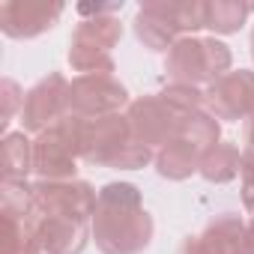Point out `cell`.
I'll return each instance as SVG.
<instances>
[{
	"instance_id": "12",
	"label": "cell",
	"mask_w": 254,
	"mask_h": 254,
	"mask_svg": "<svg viewBox=\"0 0 254 254\" xmlns=\"http://www.w3.org/2000/svg\"><path fill=\"white\" fill-rule=\"evenodd\" d=\"M206 111L215 120H248L254 114V72L233 69L206 87Z\"/></svg>"
},
{
	"instance_id": "25",
	"label": "cell",
	"mask_w": 254,
	"mask_h": 254,
	"mask_svg": "<svg viewBox=\"0 0 254 254\" xmlns=\"http://www.w3.org/2000/svg\"><path fill=\"white\" fill-rule=\"evenodd\" d=\"M242 254H254V218L245 224V242H242Z\"/></svg>"
},
{
	"instance_id": "16",
	"label": "cell",
	"mask_w": 254,
	"mask_h": 254,
	"mask_svg": "<svg viewBox=\"0 0 254 254\" xmlns=\"http://www.w3.org/2000/svg\"><path fill=\"white\" fill-rule=\"evenodd\" d=\"M0 171L3 180H27L33 174V141L27 132H6L0 141Z\"/></svg>"
},
{
	"instance_id": "26",
	"label": "cell",
	"mask_w": 254,
	"mask_h": 254,
	"mask_svg": "<svg viewBox=\"0 0 254 254\" xmlns=\"http://www.w3.org/2000/svg\"><path fill=\"white\" fill-rule=\"evenodd\" d=\"M245 144H248V147H254V114L245 120Z\"/></svg>"
},
{
	"instance_id": "11",
	"label": "cell",
	"mask_w": 254,
	"mask_h": 254,
	"mask_svg": "<svg viewBox=\"0 0 254 254\" xmlns=\"http://www.w3.org/2000/svg\"><path fill=\"white\" fill-rule=\"evenodd\" d=\"M126 117H129V126H132V132L141 144L153 147L156 153L177 135L180 129V123L183 117L159 96H141V99H132L129 108H126Z\"/></svg>"
},
{
	"instance_id": "2",
	"label": "cell",
	"mask_w": 254,
	"mask_h": 254,
	"mask_svg": "<svg viewBox=\"0 0 254 254\" xmlns=\"http://www.w3.org/2000/svg\"><path fill=\"white\" fill-rule=\"evenodd\" d=\"M81 159L96 165V168L141 171L150 162H156V150L135 138L126 114H111V117H99V120L84 123Z\"/></svg>"
},
{
	"instance_id": "3",
	"label": "cell",
	"mask_w": 254,
	"mask_h": 254,
	"mask_svg": "<svg viewBox=\"0 0 254 254\" xmlns=\"http://www.w3.org/2000/svg\"><path fill=\"white\" fill-rule=\"evenodd\" d=\"M215 144H221V123L206 108L183 117L177 135L156 153V171H159V177L174 180V183L189 180L191 174L200 171L203 156Z\"/></svg>"
},
{
	"instance_id": "1",
	"label": "cell",
	"mask_w": 254,
	"mask_h": 254,
	"mask_svg": "<svg viewBox=\"0 0 254 254\" xmlns=\"http://www.w3.org/2000/svg\"><path fill=\"white\" fill-rule=\"evenodd\" d=\"M153 215L144 209L132 183H108L99 189L93 212V239L102 254H144L153 242Z\"/></svg>"
},
{
	"instance_id": "14",
	"label": "cell",
	"mask_w": 254,
	"mask_h": 254,
	"mask_svg": "<svg viewBox=\"0 0 254 254\" xmlns=\"http://www.w3.org/2000/svg\"><path fill=\"white\" fill-rule=\"evenodd\" d=\"M30 227L42 254H81L93 236V221L69 215H30Z\"/></svg>"
},
{
	"instance_id": "24",
	"label": "cell",
	"mask_w": 254,
	"mask_h": 254,
	"mask_svg": "<svg viewBox=\"0 0 254 254\" xmlns=\"http://www.w3.org/2000/svg\"><path fill=\"white\" fill-rule=\"evenodd\" d=\"M177 254H209V251H206V245H203L200 236H186Z\"/></svg>"
},
{
	"instance_id": "4",
	"label": "cell",
	"mask_w": 254,
	"mask_h": 254,
	"mask_svg": "<svg viewBox=\"0 0 254 254\" xmlns=\"http://www.w3.org/2000/svg\"><path fill=\"white\" fill-rule=\"evenodd\" d=\"M200 27H206V3L200 0H147L135 15V36L156 54H168Z\"/></svg>"
},
{
	"instance_id": "13",
	"label": "cell",
	"mask_w": 254,
	"mask_h": 254,
	"mask_svg": "<svg viewBox=\"0 0 254 254\" xmlns=\"http://www.w3.org/2000/svg\"><path fill=\"white\" fill-rule=\"evenodd\" d=\"M63 9L57 0H6L0 6V30L9 39H36L60 21Z\"/></svg>"
},
{
	"instance_id": "6",
	"label": "cell",
	"mask_w": 254,
	"mask_h": 254,
	"mask_svg": "<svg viewBox=\"0 0 254 254\" xmlns=\"http://www.w3.org/2000/svg\"><path fill=\"white\" fill-rule=\"evenodd\" d=\"M69 39V66L81 75H114L111 51L123 39V24L111 12H90Z\"/></svg>"
},
{
	"instance_id": "17",
	"label": "cell",
	"mask_w": 254,
	"mask_h": 254,
	"mask_svg": "<svg viewBox=\"0 0 254 254\" xmlns=\"http://www.w3.org/2000/svg\"><path fill=\"white\" fill-rule=\"evenodd\" d=\"M239 171H242V153H239V147L230 144V141H221V144H215L203 156L197 174L206 183H230V180L239 177Z\"/></svg>"
},
{
	"instance_id": "27",
	"label": "cell",
	"mask_w": 254,
	"mask_h": 254,
	"mask_svg": "<svg viewBox=\"0 0 254 254\" xmlns=\"http://www.w3.org/2000/svg\"><path fill=\"white\" fill-rule=\"evenodd\" d=\"M251 57H254V30H251Z\"/></svg>"
},
{
	"instance_id": "9",
	"label": "cell",
	"mask_w": 254,
	"mask_h": 254,
	"mask_svg": "<svg viewBox=\"0 0 254 254\" xmlns=\"http://www.w3.org/2000/svg\"><path fill=\"white\" fill-rule=\"evenodd\" d=\"M99 191L87 180H39L33 183V212L42 215H69L81 221H93Z\"/></svg>"
},
{
	"instance_id": "28",
	"label": "cell",
	"mask_w": 254,
	"mask_h": 254,
	"mask_svg": "<svg viewBox=\"0 0 254 254\" xmlns=\"http://www.w3.org/2000/svg\"><path fill=\"white\" fill-rule=\"evenodd\" d=\"M39 254H42V251H39Z\"/></svg>"
},
{
	"instance_id": "20",
	"label": "cell",
	"mask_w": 254,
	"mask_h": 254,
	"mask_svg": "<svg viewBox=\"0 0 254 254\" xmlns=\"http://www.w3.org/2000/svg\"><path fill=\"white\" fill-rule=\"evenodd\" d=\"M180 117H189L194 111H203L206 108V90L200 87H189V84H168L162 93H159Z\"/></svg>"
},
{
	"instance_id": "22",
	"label": "cell",
	"mask_w": 254,
	"mask_h": 254,
	"mask_svg": "<svg viewBox=\"0 0 254 254\" xmlns=\"http://www.w3.org/2000/svg\"><path fill=\"white\" fill-rule=\"evenodd\" d=\"M24 90L12 81V78H3L0 81V99H3V114H0V129L9 132V123L15 120V114L21 117V108H24Z\"/></svg>"
},
{
	"instance_id": "23",
	"label": "cell",
	"mask_w": 254,
	"mask_h": 254,
	"mask_svg": "<svg viewBox=\"0 0 254 254\" xmlns=\"http://www.w3.org/2000/svg\"><path fill=\"white\" fill-rule=\"evenodd\" d=\"M242 206L245 212L254 215V147H245L242 150Z\"/></svg>"
},
{
	"instance_id": "7",
	"label": "cell",
	"mask_w": 254,
	"mask_h": 254,
	"mask_svg": "<svg viewBox=\"0 0 254 254\" xmlns=\"http://www.w3.org/2000/svg\"><path fill=\"white\" fill-rule=\"evenodd\" d=\"M84 123L75 114H66L51 129L36 135L33 141V174L39 180H75L78 159H81V138H84Z\"/></svg>"
},
{
	"instance_id": "21",
	"label": "cell",
	"mask_w": 254,
	"mask_h": 254,
	"mask_svg": "<svg viewBox=\"0 0 254 254\" xmlns=\"http://www.w3.org/2000/svg\"><path fill=\"white\" fill-rule=\"evenodd\" d=\"M0 209H9L15 215H24L30 218L33 215V183L27 180H3L0 183Z\"/></svg>"
},
{
	"instance_id": "10",
	"label": "cell",
	"mask_w": 254,
	"mask_h": 254,
	"mask_svg": "<svg viewBox=\"0 0 254 254\" xmlns=\"http://www.w3.org/2000/svg\"><path fill=\"white\" fill-rule=\"evenodd\" d=\"M66 96H69V81L60 72H51L48 78L33 84L21 108V132L42 135L54 123H60L66 117Z\"/></svg>"
},
{
	"instance_id": "8",
	"label": "cell",
	"mask_w": 254,
	"mask_h": 254,
	"mask_svg": "<svg viewBox=\"0 0 254 254\" xmlns=\"http://www.w3.org/2000/svg\"><path fill=\"white\" fill-rule=\"evenodd\" d=\"M129 90H126L114 75H78L69 81L66 96V114H75L81 120H99L120 114L129 108Z\"/></svg>"
},
{
	"instance_id": "15",
	"label": "cell",
	"mask_w": 254,
	"mask_h": 254,
	"mask_svg": "<svg viewBox=\"0 0 254 254\" xmlns=\"http://www.w3.org/2000/svg\"><path fill=\"white\" fill-rule=\"evenodd\" d=\"M203 245L209 254H242V242H245V221L236 212H221L215 215L203 233H200Z\"/></svg>"
},
{
	"instance_id": "19",
	"label": "cell",
	"mask_w": 254,
	"mask_h": 254,
	"mask_svg": "<svg viewBox=\"0 0 254 254\" xmlns=\"http://www.w3.org/2000/svg\"><path fill=\"white\" fill-rule=\"evenodd\" d=\"M3 218V239H0V254H39L30 218L15 215L9 209H0Z\"/></svg>"
},
{
	"instance_id": "18",
	"label": "cell",
	"mask_w": 254,
	"mask_h": 254,
	"mask_svg": "<svg viewBox=\"0 0 254 254\" xmlns=\"http://www.w3.org/2000/svg\"><path fill=\"white\" fill-rule=\"evenodd\" d=\"M254 12V3H239V0H215L206 3V27L215 36H230L239 33L245 18Z\"/></svg>"
},
{
	"instance_id": "5",
	"label": "cell",
	"mask_w": 254,
	"mask_h": 254,
	"mask_svg": "<svg viewBox=\"0 0 254 254\" xmlns=\"http://www.w3.org/2000/svg\"><path fill=\"white\" fill-rule=\"evenodd\" d=\"M233 54L230 48L215 39H197V36H183L165 57V72L171 78V84H189V87H200V84H212L221 75L230 72Z\"/></svg>"
}]
</instances>
